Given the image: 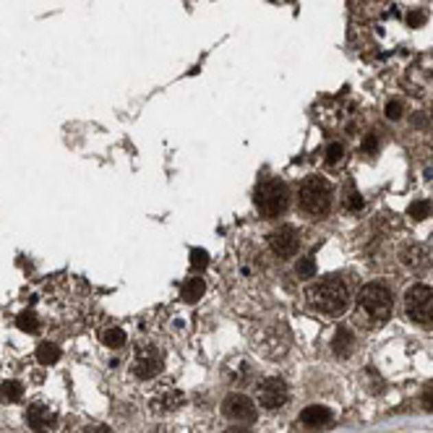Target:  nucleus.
Instances as JSON below:
<instances>
[{
    "label": "nucleus",
    "instance_id": "nucleus-26",
    "mask_svg": "<svg viewBox=\"0 0 433 433\" xmlns=\"http://www.w3.org/2000/svg\"><path fill=\"white\" fill-rule=\"evenodd\" d=\"M386 118H389V120H399V118H402V102L392 100V102L386 105Z\"/></svg>",
    "mask_w": 433,
    "mask_h": 433
},
{
    "label": "nucleus",
    "instance_id": "nucleus-4",
    "mask_svg": "<svg viewBox=\"0 0 433 433\" xmlns=\"http://www.w3.org/2000/svg\"><path fill=\"white\" fill-rule=\"evenodd\" d=\"M290 204V194L288 185L282 180H264L259 188H256V207L261 211L266 220L272 217H279L282 211L288 209Z\"/></svg>",
    "mask_w": 433,
    "mask_h": 433
},
{
    "label": "nucleus",
    "instance_id": "nucleus-14",
    "mask_svg": "<svg viewBox=\"0 0 433 433\" xmlns=\"http://www.w3.org/2000/svg\"><path fill=\"white\" fill-rule=\"evenodd\" d=\"M204 290H207L204 279H201V277H191V279H185V285L180 288V298H183L185 303H196L198 298L204 295Z\"/></svg>",
    "mask_w": 433,
    "mask_h": 433
},
{
    "label": "nucleus",
    "instance_id": "nucleus-7",
    "mask_svg": "<svg viewBox=\"0 0 433 433\" xmlns=\"http://www.w3.org/2000/svg\"><path fill=\"white\" fill-rule=\"evenodd\" d=\"M224 415L235 423H253L256 420V405L250 402L246 394H230L222 402Z\"/></svg>",
    "mask_w": 433,
    "mask_h": 433
},
{
    "label": "nucleus",
    "instance_id": "nucleus-30",
    "mask_svg": "<svg viewBox=\"0 0 433 433\" xmlns=\"http://www.w3.org/2000/svg\"><path fill=\"white\" fill-rule=\"evenodd\" d=\"M227 433H250V431H248V428H243V425H233V428H230Z\"/></svg>",
    "mask_w": 433,
    "mask_h": 433
},
{
    "label": "nucleus",
    "instance_id": "nucleus-29",
    "mask_svg": "<svg viewBox=\"0 0 433 433\" xmlns=\"http://www.w3.org/2000/svg\"><path fill=\"white\" fill-rule=\"evenodd\" d=\"M84 433H113L107 425H102V423H92V425H86L84 428Z\"/></svg>",
    "mask_w": 433,
    "mask_h": 433
},
{
    "label": "nucleus",
    "instance_id": "nucleus-16",
    "mask_svg": "<svg viewBox=\"0 0 433 433\" xmlns=\"http://www.w3.org/2000/svg\"><path fill=\"white\" fill-rule=\"evenodd\" d=\"M37 360H40L42 366H53V363L60 360V347L55 342H42L40 347H37Z\"/></svg>",
    "mask_w": 433,
    "mask_h": 433
},
{
    "label": "nucleus",
    "instance_id": "nucleus-18",
    "mask_svg": "<svg viewBox=\"0 0 433 433\" xmlns=\"http://www.w3.org/2000/svg\"><path fill=\"white\" fill-rule=\"evenodd\" d=\"M102 342H105V347H123V344H126V331H123V329H118V327L105 329Z\"/></svg>",
    "mask_w": 433,
    "mask_h": 433
},
{
    "label": "nucleus",
    "instance_id": "nucleus-12",
    "mask_svg": "<svg viewBox=\"0 0 433 433\" xmlns=\"http://www.w3.org/2000/svg\"><path fill=\"white\" fill-rule=\"evenodd\" d=\"M331 420V410L324 405H311L301 412V423L308 428H318V425H327Z\"/></svg>",
    "mask_w": 433,
    "mask_h": 433
},
{
    "label": "nucleus",
    "instance_id": "nucleus-9",
    "mask_svg": "<svg viewBox=\"0 0 433 433\" xmlns=\"http://www.w3.org/2000/svg\"><path fill=\"white\" fill-rule=\"evenodd\" d=\"M298 233H295V227H290V224H282L279 230H274L272 235H269V246L274 250L277 256H282V259H290V256H295L298 253Z\"/></svg>",
    "mask_w": 433,
    "mask_h": 433
},
{
    "label": "nucleus",
    "instance_id": "nucleus-10",
    "mask_svg": "<svg viewBox=\"0 0 433 433\" xmlns=\"http://www.w3.org/2000/svg\"><path fill=\"white\" fill-rule=\"evenodd\" d=\"M159 371H162V355L154 347H141L136 360H133V373L139 379H154Z\"/></svg>",
    "mask_w": 433,
    "mask_h": 433
},
{
    "label": "nucleus",
    "instance_id": "nucleus-2",
    "mask_svg": "<svg viewBox=\"0 0 433 433\" xmlns=\"http://www.w3.org/2000/svg\"><path fill=\"white\" fill-rule=\"evenodd\" d=\"M308 303L321 314L340 316L350 305V292H347L342 279L331 277V279H321V282H316L314 288H308Z\"/></svg>",
    "mask_w": 433,
    "mask_h": 433
},
{
    "label": "nucleus",
    "instance_id": "nucleus-23",
    "mask_svg": "<svg viewBox=\"0 0 433 433\" xmlns=\"http://www.w3.org/2000/svg\"><path fill=\"white\" fill-rule=\"evenodd\" d=\"M344 207H347L350 211H360V209H363V196H360L358 191H353V188H350V194L344 196Z\"/></svg>",
    "mask_w": 433,
    "mask_h": 433
},
{
    "label": "nucleus",
    "instance_id": "nucleus-3",
    "mask_svg": "<svg viewBox=\"0 0 433 433\" xmlns=\"http://www.w3.org/2000/svg\"><path fill=\"white\" fill-rule=\"evenodd\" d=\"M298 204L301 209L308 214V217H327L329 209H331V185L329 180H324L321 175H311L305 178L301 185V196H298Z\"/></svg>",
    "mask_w": 433,
    "mask_h": 433
},
{
    "label": "nucleus",
    "instance_id": "nucleus-17",
    "mask_svg": "<svg viewBox=\"0 0 433 433\" xmlns=\"http://www.w3.org/2000/svg\"><path fill=\"white\" fill-rule=\"evenodd\" d=\"M24 397V384H19V381H5V384H0V399L3 402H19Z\"/></svg>",
    "mask_w": 433,
    "mask_h": 433
},
{
    "label": "nucleus",
    "instance_id": "nucleus-5",
    "mask_svg": "<svg viewBox=\"0 0 433 433\" xmlns=\"http://www.w3.org/2000/svg\"><path fill=\"white\" fill-rule=\"evenodd\" d=\"M407 316L418 324V327L433 329V290L425 285H415L407 290L405 295Z\"/></svg>",
    "mask_w": 433,
    "mask_h": 433
},
{
    "label": "nucleus",
    "instance_id": "nucleus-1",
    "mask_svg": "<svg viewBox=\"0 0 433 433\" xmlns=\"http://www.w3.org/2000/svg\"><path fill=\"white\" fill-rule=\"evenodd\" d=\"M392 292L379 282H371L358 292V314L368 327H381L392 316Z\"/></svg>",
    "mask_w": 433,
    "mask_h": 433
},
{
    "label": "nucleus",
    "instance_id": "nucleus-20",
    "mask_svg": "<svg viewBox=\"0 0 433 433\" xmlns=\"http://www.w3.org/2000/svg\"><path fill=\"white\" fill-rule=\"evenodd\" d=\"M16 327L21 329V331H37L40 329V318H37V314H32V311H24V314L16 318Z\"/></svg>",
    "mask_w": 433,
    "mask_h": 433
},
{
    "label": "nucleus",
    "instance_id": "nucleus-25",
    "mask_svg": "<svg viewBox=\"0 0 433 433\" xmlns=\"http://www.w3.org/2000/svg\"><path fill=\"white\" fill-rule=\"evenodd\" d=\"M360 149H363L366 154H376V152H379V139H376V133H368L366 139H363V144H360Z\"/></svg>",
    "mask_w": 433,
    "mask_h": 433
},
{
    "label": "nucleus",
    "instance_id": "nucleus-15",
    "mask_svg": "<svg viewBox=\"0 0 433 433\" xmlns=\"http://www.w3.org/2000/svg\"><path fill=\"white\" fill-rule=\"evenodd\" d=\"M331 347H334V353L340 355V358H347V355L353 353V331L350 329H337Z\"/></svg>",
    "mask_w": 433,
    "mask_h": 433
},
{
    "label": "nucleus",
    "instance_id": "nucleus-24",
    "mask_svg": "<svg viewBox=\"0 0 433 433\" xmlns=\"http://www.w3.org/2000/svg\"><path fill=\"white\" fill-rule=\"evenodd\" d=\"M342 157H344V146H342V144H329V149H327V162H329V165H337Z\"/></svg>",
    "mask_w": 433,
    "mask_h": 433
},
{
    "label": "nucleus",
    "instance_id": "nucleus-21",
    "mask_svg": "<svg viewBox=\"0 0 433 433\" xmlns=\"http://www.w3.org/2000/svg\"><path fill=\"white\" fill-rule=\"evenodd\" d=\"M295 272H298V277H301V279H311V277H316L314 256H303L301 261H298V266H295Z\"/></svg>",
    "mask_w": 433,
    "mask_h": 433
},
{
    "label": "nucleus",
    "instance_id": "nucleus-19",
    "mask_svg": "<svg viewBox=\"0 0 433 433\" xmlns=\"http://www.w3.org/2000/svg\"><path fill=\"white\" fill-rule=\"evenodd\" d=\"M407 214H410L412 220H425V217H431L433 214V204L431 201H412Z\"/></svg>",
    "mask_w": 433,
    "mask_h": 433
},
{
    "label": "nucleus",
    "instance_id": "nucleus-22",
    "mask_svg": "<svg viewBox=\"0 0 433 433\" xmlns=\"http://www.w3.org/2000/svg\"><path fill=\"white\" fill-rule=\"evenodd\" d=\"M191 266L198 269V272L207 269V266H209V253H207L204 248H194L191 250Z\"/></svg>",
    "mask_w": 433,
    "mask_h": 433
},
{
    "label": "nucleus",
    "instance_id": "nucleus-11",
    "mask_svg": "<svg viewBox=\"0 0 433 433\" xmlns=\"http://www.w3.org/2000/svg\"><path fill=\"white\" fill-rule=\"evenodd\" d=\"M183 405V394L178 392V389H172V386H162L154 397H152V410L154 412H172V410H178V407Z\"/></svg>",
    "mask_w": 433,
    "mask_h": 433
},
{
    "label": "nucleus",
    "instance_id": "nucleus-6",
    "mask_svg": "<svg viewBox=\"0 0 433 433\" xmlns=\"http://www.w3.org/2000/svg\"><path fill=\"white\" fill-rule=\"evenodd\" d=\"M256 399L264 410H279V407L288 405L290 392H288V384L282 379H266L256 386Z\"/></svg>",
    "mask_w": 433,
    "mask_h": 433
},
{
    "label": "nucleus",
    "instance_id": "nucleus-28",
    "mask_svg": "<svg viewBox=\"0 0 433 433\" xmlns=\"http://www.w3.org/2000/svg\"><path fill=\"white\" fill-rule=\"evenodd\" d=\"M423 407H425V410H431V412H433V386H428V389L423 392Z\"/></svg>",
    "mask_w": 433,
    "mask_h": 433
},
{
    "label": "nucleus",
    "instance_id": "nucleus-13",
    "mask_svg": "<svg viewBox=\"0 0 433 433\" xmlns=\"http://www.w3.org/2000/svg\"><path fill=\"white\" fill-rule=\"evenodd\" d=\"M399 261L405 264V266H410V269H420V266L428 264V250L423 248V246H407L399 253Z\"/></svg>",
    "mask_w": 433,
    "mask_h": 433
},
{
    "label": "nucleus",
    "instance_id": "nucleus-8",
    "mask_svg": "<svg viewBox=\"0 0 433 433\" xmlns=\"http://www.w3.org/2000/svg\"><path fill=\"white\" fill-rule=\"evenodd\" d=\"M55 423H58V412H55L50 405H45V402H34V405L27 407V425L32 431L37 433H47L55 428Z\"/></svg>",
    "mask_w": 433,
    "mask_h": 433
},
{
    "label": "nucleus",
    "instance_id": "nucleus-27",
    "mask_svg": "<svg viewBox=\"0 0 433 433\" xmlns=\"http://www.w3.org/2000/svg\"><path fill=\"white\" fill-rule=\"evenodd\" d=\"M423 21H425V16L420 14V11H412V14L407 16V24H410V27H420Z\"/></svg>",
    "mask_w": 433,
    "mask_h": 433
}]
</instances>
